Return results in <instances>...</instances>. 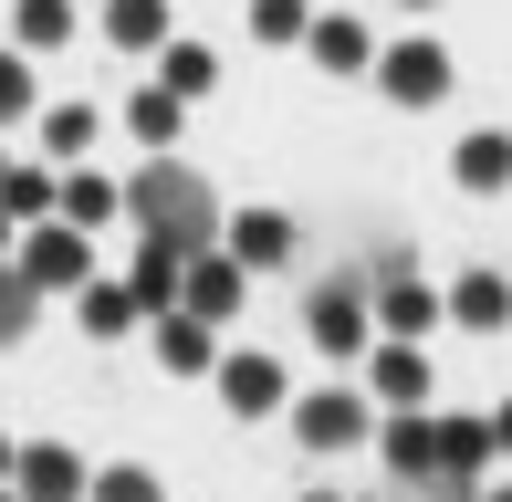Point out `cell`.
Masks as SVG:
<instances>
[{"mask_svg":"<svg viewBox=\"0 0 512 502\" xmlns=\"http://www.w3.org/2000/svg\"><path fill=\"white\" fill-rule=\"evenodd\" d=\"M492 502H512V492H492Z\"/></svg>","mask_w":512,"mask_h":502,"instance_id":"34","label":"cell"},{"mask_svg":"<svg viewBox=\"0 0 512 502\" xmlns=\"http://www.w3.org/2000/svg\"><path fill=\"white\" fill-rule=\"evenodd\" d=\"M0 251H11V210H0Z\"/></svg>","mask_w":512,"mask_h":502,"instance_id":"32","label":"cell"},{"mask_svg":"<svg viewBox=\"0 0 512 502\" xmlns=\"http://www.w3.org/2000/svg\"><path fill=\"white\" fill-rule=\"evenodd\" d=\"M0 471H11V450H0Z\"/></svg>","mask_w":512,"mask_h":502,"instance_id":"33","label":"cell"},{"mask_svg":"<svg viewBox=\"0 0 512 502\" xmlns=\"http://www.w3.org/2000/svg\"><path fill=\"white\" fill-rule=\"evenodd\" d=\"M0 210H11V220H42V210H53V178H42V168H0Z\"/></svg>","mask_w":512,"mask_h":502,"instance_id":"17","label":"cell"},{"mask_svg":"<svg viewBox=\"0 0 512 502\" xmlns=\"http://www.w3.org/2000/svg\"><path fill=\"white\" fill-rule=\"evenodd\" d=\"M84 325H95V335H126V325H136V293L95 283V293H84Z\"/></svg>","mask_w":512,"mask_h":502,"instance_id":"23","label":"cell"},{"mask_svg":"<svg viewBox=\"0 0 512 502\" xmlns=\"http://www.w3.org/2000/svg\"><path fill=\"white\" fill-rule=\"evenodd\" d=\"M21 502H74L84 492V471H74V450H21Z\"/></svg>","mask_w":512,"mask_h":502,"instance_id":"6","label":"cell"},{"mask_svg":"<svg viewBox=\"0 0 512 502\" xmlns=\"http://www.w3.org/2000/svg\"><path fill=\"white\" fill-rule=\"evenodd\" d=\"M251 32H262V42H293V32H304V0H251Z\"/></svg>","mask_w":512,"mask_h":502,"instance_id":"27","label":"cell"},{"mask_svg":"<svg viewBox=\"0 0 512 502\" xmlns=\"http://www.w3.org/2000/svg\"><path fill=\"white\" fill-rule=\"evenodd\" d=\"M11 251H21V283H32V293L84 283V231H74V220H42V231H32V241H11Z\"/></svg>","mask_w":512,"mask_h":502,"instance_id":"2","label":"cell"},{"mask_svg":"<svg viewBox=\"0 0 512 502\" xmlns=\"http://www.w3.org/2000/svg\"><path fill=\"white\" fill-rule=\"evenodd\" d=\"M32 304H42V293H32V283H21V272H0V346H11V335H21V325H32Z\"/></svg>","mask_w":512,"mask_h":502,"instance_id":"26","label":"cell"},{"mask_svg":"<svg viewBox=\"0 0 512 502\" xmlns=\"http://www.w3.org/2000/svg\"><path fill=\"white\" fill-rule=\"evenodd\" d=\"M220 398L241 408V419H251V408H283V367H272V356H230V367H220Z\"/></svg>","mask_w":512,"mask_h":502,"instance_id":"7","label":"cell"},{"mask_svg":"<svg viewBox=\"0 0 512 502\" xmlns=\"http://www.w3.org/2000/svg\"><path fill=\"white\" fill-rule=\"evenodd\" d=\"M387 461H398V482L439 471V429H429V419H387Z\"/></svg>","mask_w":512,"mask_h":502,"instance_id":"11","label":"cell"},{"mask_svg":"<svg viewBox=\"0 0 512 502\" xmlns=\"http://www.w3.org/2000/svg\"><path fill=\"white\" fill-rule=\"evenodd\" d=\"M11 116H32V74H21V63L0 53V126H11Z\"/></svg>","mask_w":512,"mask_h":502,"instance_id":"30","label":"cell"},{"mask_svg":"<svg viewBox=\"0 0 512 502\" xmlns=\"http://www.w3.org/2000/svg\"><path fill=\"white\" fill-rule=\"evenodd\" d=\"M377 304H387V335H418V325H429V314H439L429 293L408 283V262H387V272H377Z\"/></svg>","mask_w":512,"mask_h":502,"instance_id":"9","label":"cell"},{"mask_svg":"<svg viewBox=\"0 0 512 502\" xmlns=\"http://www.w3.org/2000/svg\"><path fill=\"white\" fill-rule=\"evenodd\" d=\"M178 272H189L178 293H189V314H199V325H220V314H241V262H209V251H199V262H178Z\"/></svg>","mask_w":512,"mask_h":502,"instance_id":"4","label":"cell"},{"mask_svg":"<svg viewBox=\"0 0 512 502\" xmlns=\"http://www.w3.org/2000/svg\"><path fill=\"white\" fill-rule=\"evenodd\" d=\"M136 136L168 147V136H178V95H157V84H147V95H136Z\"/></svg>","mask_w":512,"mask_h":502,"instance_id":"25","label":"cell"},{"mask_svg":"<svg viewBox=\"0 0 512 502\" xmlns=\"http://www.w3.org/2000/svg\"><path fill=\"white\" fill-rule=\"evenodd\" d=\"M314 53H324V74H356V63H366V32H356V21H324Z\"/></svg>","mask_w":512,"mask_h":502,"instance_id":"21","label":"cell"},{"mask_svg":"<svg viewBox=\"0 0 512 502\" xmlns=\"http://www.w3.org/2000/svg\"><path fill=\"white\" fill-rule=\"evenodd\" d=\"M293 251V220L283 210H241V262H283Z\"/></svg>","mask_w":512,"mask_h":502,"instance_id":"16","label":"cell"},{"mask_svg":"<svg viewBox=\"0 0 512 502\" xmlns=\"http://www.w3.org/2000/svg\"><path fill=\"white\" fill-rule=\"evenodd\" d=\"M481 450H492V419H450L439 429V471H481Z\"/></svg>","mask_w":512,"mask_h":502,"instance_id":"19","label":"cell"},{"mask_svg":"<svg viewBox=\"0 0 512 502\" xmlns=\"http://www.w3.org/2000/svg\"><path fill=\"white\" fill-rule=\"evenodd\" d=\"M377 398H398V408L429 398V367H418V346H377Z\"/></svg>","mask_w":512,"mask_h":502,"instance_id":"12","label":"cell"},{"mask_svg":"<svg viewBox=\"0 0 512 502\" xmlns=\"http://www.w3.org/2000/svg\"><path fill=\"white\" fill-rule=\"evenodd\" d=\"M293 429H304L314 450H345V440H366V398H304Z\"/></svg>","mask_w":512,"mask_h":502,"instance_id":"8","label":"cell"},{"mask_svg":"<svg viewBox=\"0 0 512 502\" xmlns=\"http://www.w3.org/2000/svg\"><path fill=\"white\" fill-rule=\"evenodd\" d=\"M492 440H502V450H512V408H492Z\"/></svg>","mask_w":512,"mask_h":502,"instance_id":"31","label":"cell"},{"mask_svg":"<svg viewBox=\"0 0 512 502\" xmlns=\"http://www.w3.org/2000/svg\"><path fill=\"white\" fill-rule=\"evenodd\" d=\"M105 32L126 42V53H147V42L168 32V0H115V11H105Z\"/></svg>","mask_w":512,"mask_h":502,"instance_id":"15","label":"cell"},{"mask_svg":"<svg viewBox=\"0 0 512 502\" xmlns=\"http://www.w3.org/2000/svg\"><path fill=\"white\" fill-rule=\"evenodd\" d=\"M63 32H74L63 0H21V42H63Z\"/></svg>","mask_w":512,"mask_h":502,"instance_id":"28","label":"cell"},{"mask_svg":"<svg viewBox=\"0 0 512 502\" xmlns=\"http://www.w3.org/2000/svg\"><path fill=\"white\" fill-rule=\"evenodd\" d=\"M42 136H53L63 157H84V147H95V116H84V105H53V116H42Z\"/></svg>","mask_w":512,"mask_h":502,"instance_id":"24","label":"cell"},{"mask_svg":"<svg viewBox=\"0 0 512 502\" xmlns=\"http://www.w3.org/2000/svg\"><path fill=\"white\" fill-rule=\"evenodd\" d=\"M157 356H168L178 377H199L209 367V325H199V314H157Z\"/></svg>","mask_w":512,"mask_h":502,"instance_id":"10","label":"cell"},{"mask_svg":"<svg viewBox=\"0 0 512 502\" xmlns=\"http://www.w3.org/2000/svg\"><path fill=\"white\" fill-rule=\"evenodd\" d=\"M126 210L147 220V251H168V262H199V251L220 241V199H209L199 168H136Z\"/></svg>","mask_w":512,"mask_h":502,"instance_id":"1","label":"cell"},{"mask_svg":"<svg viewBox=\"0 0 512 502\" xmlns=\"http://www.w3.org/2000/svg\"><path fill=\"white\" fill-rule=\"evenodd\" d=\"M377 74H387V95H398V105H439V95H450V53H439V42H398Z\"/></svg>","mask_w":512,"mask_h":502,"instance_id":"3","label":"cell"},{"mask_svg":"<svg viewBox=\"0 0 512 502\" xmlns=\"http://www.w3.org/2000/svg\"><path fill=\"white\" fill-rule=\"evenodd\" d=\"M53 199H63V220H74V231L115 220V189H105V178H84V168H74V189H53Z\"/></svg>","mask_w":512,"mask_h":502,"instance_id":"20","label":"cell"},{"mask_svg":"<svg viewBox=\"0 0 512 502\" xmlns=\"http://www.w3.org/2000/svg\"><path fill=\"white\" fill-rule=\"evenodd\" d=\"M84 492H95V502H157L147 471H105V482H84Z\"/></svg>","mask_w":512,"mask_h":502,"instance_id":"29","label":"cell"},{"mask_svg":"<svg viewBox=\"0 0 512 502\" xmlns=\"http://www.w3.org/2000/svg\"><path fill=\"white\" fill-rule=\"evenodd\" d=\"M199 84H220V63L199 42H168V95H199Z\"/></svg>","mask_w":512,"mask_h":502,"instance_id":"22","label":"cell"},{"mask_svg":"<svg viewBox=\"0 0 512 502\" xmlns=\"http://www.w3.org/2000/svg\"><path fill=\"white\" fill-rule=\"evenodd\" d=\"M450 314H460V325H502V314H512V283H502V272H471V283L450 293Z\"/></svg>","mask_w":512,"mask_h":502,"instance_id":"14","label":"cell"},{"mask_svg":"<svg viewBox=\"0 0 512 502\" xmlns=\"http://www.w3.org/2000/svg\"><path fill=\"white\" fill-rule=\"evenodd\" d=\"M512 178V136H460V189H502Z\"/></svg>","mask_w":512,"mask_h":502,"instance_id":"13","label":"cell"},{"mask_svg":"<svg viewBox=\"0 0 512 502\" xmlns=\"http://www.w3.org/2000/svg\"><path fill=\"white\" fill-rule=\"evenodd\" d=\"M126 293H136L147 314H168V304H178V262H168V251H136V283H126Z\"/></svg>","mask_w":512,"mask_h":502,"instance_id":"18","label":"cell"},{"mask_svg":"<svg viewBox=\"0 0 512 502\" xmlns=\"http://www.w3.org/2000/svg\"><path fill=\"white\" fill-rule=\"evenodd\" d=\"M314 346H366V304H356V283H324L314 293Z\"/></svg>","mask_w":512,"mask_h":502,"instance_id":"5","label":"cell"}]
</instances>
